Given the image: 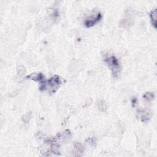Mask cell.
<instances>
[{
	"label": "cell",
	"instance_id": "obj_1",
	"mask_svg": "<svg viewBox=\"0 0 157 157\" xmlns=\"http://www.w3.org/2000/svg\"><path fill=\"white\" fill-rule=\"evenodd\" d=\"M104 61L112 71L113 77L115 78H119L121 74V67L120 63L116 57L114 55L108 54L104 57Z\"/></svg>",
	"mask_w": 157,
	"mask_h": 157
},
{
	"label": "cell",
	"instance_id": "obj_2",
	"mask_svg": "<svg viewBox=\"0 0 157 157\" xmlns=\"http://www.w3.org/2000/svg\"><path fill=\"white\" fill-rule=\"evenodd\" d=\"M62 84L61 77L58 75H55L50 77L47 81H46L41 85L40 90H48L50 94L55 93Z\"/></svg>",
	"mask_w": 157,
	"mask_h": 157
},
{
	"label": "cell",
	"instance_id": "obj_3",
	"mask_svg": "<svg viewBox=\"0 0 157 157\" xmlns=\"http://www.w3.org/2000/svg\"><path fill=\"white\" fill-rule=\"evenodd\" d=\"M101 13L99 11H93L85 20V26L87 28H91L98 23L102 19Z\"/></svg>",
	"mask_w": 157,
	"mask_h": 157
},
{
	"label": "cell",
	"instance_id": "obj_4",
	"mask_svg": "<svg viewBox=\"0 0 157 157\" xmlns=\"http://www.w3.org/2000/svg\"><path fill=\"white\" fill-rule=\"evenodd\" d=\"M27 78L31 79L35 82H40L41 84L46 82L45 76L41 73H33L27 76Z\"/></svg>",
	"mask_w": 157,
	"mask_h": 157
},
{
	"label": "cell",
	"instance_id": "obj_5",
	"mask_svg": "<svg viewBox=\"0 0 157 157\" xmlns=\"http://www.w3.org/2000/svg\"><path fill=\"white\" fill-rule=\"evenodd\" d=\"M138 115L142 122H147L151 117V113L147 109H139Z\"/></svg>",
	"mask_w": 157,
	"mask_h": 157
},
{
	"label": "cell",
	"instance_id": "obj_6",
	"mask_svg": "<svg viewBox=\"0 0 157 157\" xmlns=\"http://www.w3.org/2000/svg\"><path fill=\"white\" fill-rule=\"evenodd\" d=\"M74 147L76 150V153H77V156H80L84 151V146L81 144V143H78V142L76 143L74 145Z\"/></svg>",
	"mask_w": 157,
	"mask_h": 157
},
{
	"label": "cell",
	"instance_id": "obj_7",
	"mask_svg": "<svg viewBox=\"0 0 157 157\" xmlns=\"http://www.w3.org/2000/svg\"><path fill=\"white\" fill-rule=\"evenodd\" d=\"M150 17L152 21V24L155 28H156V10L154 9L150 12Z\"/></svg>",
	"mask_w": 157,
	"mask_h": 157
},
{
	"label": "cell",
	"instance_id": "obj_8",
	"mask_svg": "<svg viewBox=\"0 0 157 157\" xmlns=\"http://www.w3.org/2000/svg\"><path fill=\"white\" fill-rule=\"evenodd\" d=\"M98 107L99 108V109L100 111H101L102 112H105L107 110V104L106 103V102L103 101V100H101L98 102Z\"/></svg>",
	"mask_w": 157,
	"mask_h": 157
},
{
	"label": "cell",
	"instance_id": "obj_9",
	"mask_svg": "<svg viewBox=\"0 0 157 157\" xmlns=\"http://www.w3.org/2000/svg\"><path fill=\"white\" fill-rule=\"evenodd\" d=\"M154 97H155L154 94L153 93H152V92H147L144 95V99L148 102L152 101Z\"/></svg>",
	"mask_w": 157,
	"mask_h": 157
},
{
	"label": "cell",
	"instance_id": "obj_10",
	"mask_svg": "<svg viewBox=\"0 0 157 157\" xmlns=\"http://www.w3.org/2000/svg\"><path fill=\"white\" fill-rule=\"evenodd\" d=\"M137 102H138V100H137V99H136V98H133V99H132V106H133V107L135 106V105H136V104H137Z\"/></svg>",
	"mask_w": 157,
	"mask_h": 157
}]
</instances>
